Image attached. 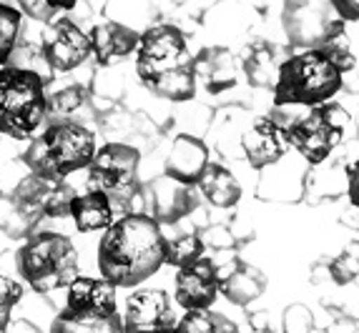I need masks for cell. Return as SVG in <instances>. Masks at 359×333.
Returning a JSON list of instances; mask_svg holds the SVG:
<instances>
[{"label": "cell", "mask_w": 359, "mask_h": 333, "mask_svg": "<svg viewBox=\"0 0 359 333\" xmlns=\"http://www.w3.org/2000/svg\"><path fill=\"white\" fill-rule=\"evenodd\" d=\"M46 115L48 93L43 76L28 68H0V133L15 141H28L36 136Z\"/></svg>", "instance_id": "obj_5"}, {"label": "cell", "mask_w": 359, "mask_h": 333, "mask_svg": "<svg viewBox=\"0 0 359 333\" xmlns=\"http://www.w3.org/2000/svg\"><path fill=\"white\" fill-rule=\"evenodd\" d=\"M78 0H18V6L36 20H50L58 10H73Z\"/></svg>", "instance_id": "obj_29"}, {"label": "cell", "mask_w": 359, "mask_h": 333, "mask_svg": "<svg viewBox=\"0 0 359 333\" xmlns=\"http://www.w3.org/2000/svg\"><path fill=\"white\" fill-rule=\"evenodd\" d=\"M163 333H239L236 323L229 321L226 316L214 313V311H186L181 321Z\"/></svg>", "instance_id": "obj_25"}, {"label": "cell", "mask_w": 359, "mask_h": 333, "mask_svg": "<svg viewBox=\"0 0 359 333\" xmlns=\"http://www.w3.org/2000/svg\"><path fill=\"white\" fill-rule=\"evenodd\" d=\"M239 148L254 171H264L287 155V131L274 118H257L252 125L244 128Z\"/></svg>", "instance_id": "obj_14"}, {"label": "cell", "mask_w": 359, "mask_h": 333, "mask_svg": "<svg viewBox=\"0 0 359 333\" xmlns=\"http://www.w3.org/2000/svg\"><path fill=\"white\" fill-rule=\"evenodd\" d=\"M194 78L209 93H222L236 85V60L226 48H206L194 58Z\"/></svg>", "instance_id": "obj_19"}, {"label": "cell", "mask_w": 359, "mask_h": 333, "mask_svg": "<svg viewBox=\"0 0 359 333\" xmlns=\"http://www.w3.org/2000/svg\"><path fill=\"white\" fill-rule=\"evenodd\" d=\"M282 63H284V55L279 53V48L271 45V43H257L244 60L246 80L254 88H274Z\"/></svg>", "instance_id": "obj_22"}, {"label": "cell", "mask_w": 359, "mask_h": 333, "mask_svg": "<svg viewBox=\"0 0 359 333\" xmlns=\"http://www.w3.org/2000/svg\"><path fill=\"white\" fill-rule=\"evenodd\" d=\"M20 23H23V15L18 8L0 3V66H6L18 45Z\"/></svg>", "instance_id": "obj_27"}, {"label": "cell", "mask_w": 359, "mask_h": 333, "mask_svg": "<svg viewBox=\"0 0 359 333\" xmlns=\"http://www.w3.org/2000/svg\"><path fill=\"white\" fill-rule=\"evenodd\" d=\"M219 268L211 258H196L179 268L174 283L176 304L186 311H206L219 296Z\"/></svg>", "instance_id": "obj_13"}, {"label": "cell", "mask_w": 359, "mask_h": 333, "mask_svg": "<svg viewBox=\"0 0 359 333\" xmlns=\"http://www.w3.org/2000/svg\"><path fill=\"white\" fill-rule=\"evenodd\" d=\"M66 309L76 313H96L111 316L118 313L116 304V285L106 278H88V276H76L68 283Z\"/></svg>", "instance_id": "obj_17"}, {"label": "cell", "mask_w": 359, "mask_h": 333, "mask_svg": "<svg viewBox=\"0 0 359 333\" xmlns=\"http://www.w3.org/2000/svg\"><path fill=\"white\" fill-rule=\"evenodd\" d=\"M206 166H209V146L201 138L181 133L171 141L166 163H163V176L184 185H196Z\"/></svg>", "instance_id": "obj_16"}, {"label": "cell", "mask_w": 359, "mask_h": 333, "mask_svg": "<svg viewBox=\"0 0 359 333\" xmlns=\"http://www.w3.org/2000/svg\"><path fill=\"white\" fill-rule=\"evenodd\" d=\"M284 30L292 45L306 48V50L324 45L344 33L339 20L332 18L327 8L319 6L317 0H287Z\"/></svg>", "instance_id": "obj_10"}, {"label": "cell", "mask_w": 359, "mask_h": 333, "mask_svg": "<svg viewBox=\"0 0 359 333\" xmlns=\"http://www.w3.org/2000/svg\"><path fill=\"white\" fill-rule=\"evenodd\" d=\"M18 271L36 293H53L78 276V250L63 233L41 231L18 250Z\"/></svg>", "instance_id": "obj_6"}, {"label": "cell", "mask_w": 359, "mask_h": 333, "mask_svg": "<svg viewBox=\"0 0 359 333\" xmlns=\"http://www.w3.org/2000/svg\"><path fill=\"white\" fill-rule=\"evenodd\" d=\"M81 103H83V90L78 88V85H71V88H63L58 93L48 95V111H53L55 115L73 113Z\"/></svg>", "instance_id": "obj_30"}, {"label": "cell", "mask_w": 359, "mask_h": 333, "mask_svg": "<svg viewBox=\"0 0 359 333\" xmlns=\"http://www.w3.org/2000/svg\"><path fill=\"white\" fill-rule=\"evenodd\" d=\"M161 226L149 213H126L103 231L98 243L101 278L116 288H133L163 266Z\"/></svg>", "instance_id": "obj_1"}, {"label": "cell", "mask_w": 359, "mask_h": 333, "mask_svg": "<svg viewBox=\"0 0 359 333\" xmlns=\"http://www.w3.org/2000/svg\"><path fill=\"white\" fill-rule=\"evenodd\" d=\"M76 190L66 180L55 178H43L36 173H28L25 178L13 190L11 201L20 208V213L36 226L41 218H60L68 215V206H71Z\"/></svg>", "instance_id": "obj_9"}, {"label": "cell", "mask_w": 359, "mask_h": 333, "mask_svg": "<svg viewBox=\"0 0 359 333\" xmlns=\"http://www.w3.org/2000/svg\"><path fill=\"white\" fill-rule=\"evenodd\" d=\"M136 73L151 93L171 103H186L196 95L189 43L184 30L171 23L154 25L138 38Z\"/></svg>", "instance_id": "obj_2"}, {"label": "cell", "mask_w": 359, "mask_h": 333, "mask_svg": "<svg viewBox=\"0 0 359 333\" xmlns=\"http://www.w3.org/2000/svg\"><path fill=\"white\" fill-rule=\"evenodd\" d=\"M262 291H264V278L257 271H252V268L246 266L233 268L226 278L219 281V293H224L236 306H246Z\"/></svg>", "instance_id": "obj_24"}, {"label": "cell", "mask_w": 359, "mask_h": 333, "mask_svg": "<svg viewBox=\"0 0 359 333\" xmlns=\"http://www.w3.org/2000/svg\"><path fill=\"white\" fill-rule=\"evenodd\" d=\"M347 188H349V198H352V206H357L359 198H357V163L347 168Z\"/></svg>", "instance_id": "obj_34"}, {"label": "cell", "mask_w": 359, "mask_h": 333, "mask_svg": "<svg viewBox=\"0 0 359 333\" xmlns=\"http://www.w3.org/2000/svg\"><path fill=\"white\" fill-rule=\"evenodd\" d=\"M96 153V136L76 120H55L38 138H33L23 153L28 173L43 178L66 180L71 173L88 168Z\"/></svg>", "instance_id": "obj_4"}, {"label": "cell", "mask_w": 359, "mask_h": 333, "mask_svg": "<svg viewBox=\"0 0 359 333\" xmlns=\"http://www.w3.org/2000/svg\"><path fill=\"white\" fill-rule=\"evenodd\" d=\"M349 125V113L339 103H322L314 106L304 118L294 120L287 131L289 148L304 158L309 166H319L332 155L344 138Z\"/></svg>", "instance_id": "obj_7"}, {"label": "cell", "mask_w": 359, "mask_h": 333, "mask_svg": "<svg viewBox=\"0 0 359 333\" xmlns=\"http://www.w3.org/2000/svg\"><path fill=\"white\" fill-rule=\"evenodd\" d=\"M138 161L141 153L128 143H106L90 158L88 178L111 203L126 206L138 193Z\"/></svg>", "instance_id": "obj_8"}, {"label": "cell", "mask_w": 359, "mask_h": 333, "mask_svg": "<svg viewBox=\"0 0 359 333\" xmlns=\"http://www.w3.org/2000/svg\"><path fill=\"white\" fill-rule=\"evenodd\" d=\"M50 333H123L121 316H96V313H76L63 309L55 316Z\"/></svg>", "instance_id": "obj_23"}, {"label": "cell", "mask_w": 359, "mask_h": 333, "mask_svg": "<svg viewBox=\"0 0 359 333\" xmlns=\"http://www.w3.org/2000/svg\"><path fill=\"white\" fill-rule=\"evenodd\" d=\"M332 276L337 278V283H349L357 278V246H352V250H344L332 263Z\"/></svg>", "instance_id": "obj_31"}, {"label": "cell", "mask_w": 359, "mask_h": 333, "mask_svg": "<svg viewBox=\"0 0 359 333\" xmlns=\"http://www.w3.org/2000/svg\"><path fill=\"white\" fill-rule=\"evenodd\" d=\"M138 38L141 36L128 25L116 23V20H103L88 33L90 53L96 55L101 66H111L116 60H123L131 53H136Z\"/></svg>", "instance_id": "obj_18"}, {"label": "cell", "mask_w": 359, "mask_h": 333, "mask_svg": "<svg viewBox=\"0 0 359 333\" xmlns=\"http://www.w3.org/2000/svg\"><path fill=\"white\" fill-rule=\"evenodd\" d=\"M68 215L81 233L106 231L114 223V203L108 201V196H103L101 190L93 188L88 193L73 196L71 206H68Z\"/></svg>", "instance_id": "obj_20"}, {"label": "cell", "mask_w": 359, "mask_h": 333, "mask_svg": "<svg viewBox=\"0 0 359 333\" xmlns=\"http://www.w3.org/2000/svg\"><path fill=\"white\" fill-rule=\"evenodd\" d=\"M201 196L216 206V208H233L241 198V185L233 178V173L229 168L219 166V163H209L204 173L196 180Z\"/></svg>", "instance_id": "obj_21"}, {"label": "cell", "mask_w": 359, "mask_h": 333, "mask_svg": "<svg viewBox=\"0 0 359 333\" xmlns=\"http://www.w3.org/2000/svg\"><path fill=\"white\" fill-rule=\"evenodd\" d=\"M330 3L339 13V18L352 20V23L359 18V0H330Z\"/></svg>", "instance_id": "obj_33"}, {"label": "cell", "mask_w": 359, "mask_h": 333, "mask_svg": "<svg viewBox=\"0 0 359 333\" xmlns=\"http://www.w3.org/2000/svg\"><path fill=\"white\" fill-rule=\"evenodd\" d=\"M23 301V285L18 281L0 276V331H6L11 323L13 309Z\"/></svg>", "instance_id": "obj_28"}, {"label": "cell", "mask_w": 359, "mask_h": 333, "mask_svg": "<svg viewBox=\"0 0 359 333\" xmlns=\"http://www.w3.org/2000/svg\"><path fill=\"white\" fill-rule=\"evenodd\" d=\"M90 55L88 33L78 23L68 18L53 20L46 28L41 41V58L48 66V71L71 73L81 68Z\"/></svg>", "instance_id": "obj_11"}, {"label": "cell", "mask_w": 359, "mask_h": 333, "mask_svg": "<svg viewBox=\"0 0 359 333\" xmlns=\"http://www.w3.org/2000/svg\"><path fill=\"white\" fill-rule=\"evenodd\" d=\"M311 328V313L304 306H292L284 313V331L287 333H309Z\"/></svg>", "instance_id": "obj_32"}, {"label": "cell", "mask_w": 359, "mask_h": 333, "mask_svg": "<svg viewBox=\"0 0 359 333\" xmlns=\"http://www.w3.org/2000/svg\"><path fill=\"white\" fill-rule=\"evenodd\" d=\"M149 206H151V218L161 226L168 223L174 226L181 218L191 213L196 208V196H194L191 185H184L179 180L161 176L156 178L149 188Z\"/></svg>", "instance_id": "obj_15"}, {"label": "cell", "mask_w": 359, "mask_h": 333, "mask_svg": "<svg viewBox=\"0 0 359 333\" xmlns=\"http://www.w3.org/2000/svg\"><path fill=\"white\" fill-rule=\"evenodd\" d=\"M344 83V73L327 48H309L304 53L284 58L274 83V106H322L330 103Z\"/></svg>", "instance_id": "obj_3"}, {"label": "cell", "mask_w": 359, "mask_h": 333, "mask_svg": "<svg viewBox=\"0 0 359 333\" xmlns=\"http://www.w3.org/2000/svg\"><path fill=\"white\" fill-rule=\"evenodd\" d=\"M176 323L174 304L163 288H141L126 298L123 333H163Z\"/></svg>", "instance_id": "obj_12"}, {"label": "cell", "mask_w": 359, "mask_h": 333, "mask_svg": "<svg viewBox=\"0 0 359 333\" xmlns=\"http://www.w3.org/2000/svg\"><path fill=\"white\" fill-rule=\"evenodd\" d=\"M201 253H204V241L196 233H184L163 241V263H171L176 268L201 258Z\"/></svg>", "instance_id": "obj_26"}]
</instances>
